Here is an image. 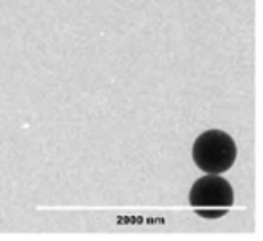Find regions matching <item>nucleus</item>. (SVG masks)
Returning a JSON list of instances; mask_svg holds the SVG:
<instances>
[{
    "instance_id": "1",
    "label": "nucleus",
    "mask_w": 263,
    "mask_h": 241,
    "mask_svg": "<svg viewBox=\"0 0 263 241\" xmlns=\"http://www.w3.org/2000/svg\"><path fill=\"white\" fill-rule=\"evenodd\" d=\"M236 155L238 150L234 139L222 130H208L200 133L193 144L195 164L208 175L226 173L233 168Z\"/></svg>"
},
{
    "instance_id": "2",
    "label": "nucleus",
    "mask_w": 263,
    "mask_h": 241,
    "mask_svg": "<svg viewBox=\"0 0 263 241\" xmlns=\"http://www.w3.org/2000/svg\"><path fill=\"white\" fill-rule=\"evenodd\" d=\"M233 202V187L220 175H205L191 186L190 205L202 218H220L227 214Z\"/></svg>"
}]
</instances>
